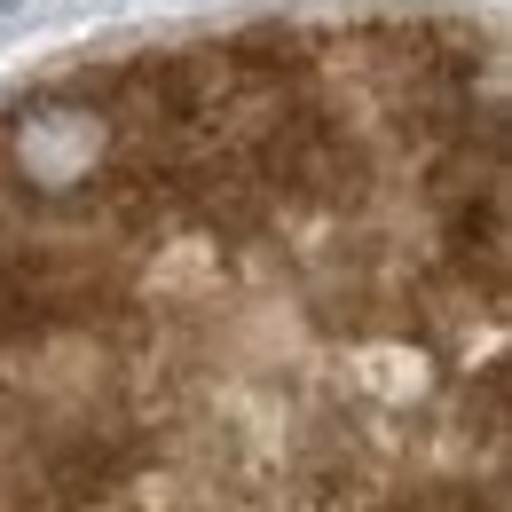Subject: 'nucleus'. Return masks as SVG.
<instances>
[{
	"instance_id": "1",
	"label": "nucleus",
	"mask_w": 512,
	"mask_h": 512,
	"mask_svg": "<svg viewBox=\"0 0 512 512\" xmlns=\"http://www.w3.org/2000/svg\"><path fill=\"white\" fill-rule=\"evenodd\" d=\"M505 32L292 8L0 87V512H505Z\"/></svg>"
}]
</instances>
